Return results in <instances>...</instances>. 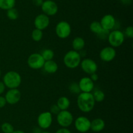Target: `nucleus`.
<instances>
[{
	"label": "nucleus",
	"instance_id": "obj_10",
	"mask_svg": "<svg viewBox=\"0 0 133 133\" xmlns=\"http://www.w3.org/2000/svg\"><path fill=\"white\" fill-rule=\"evenodd\" d=\"M43 13L48 16H53L58 13V7L57 4L52 0H45L44 1L41 6Z\"/></svg>",
	"mask_w": 133,
	"mask_h": 133
},
{
	"label": "nucleus",
	"instance_id": "obj_8",
	"mask_svg": "<svg viewBox=\"0 0 133 133\" xmlns=\"http://www.w3.org/2000/svg\"><path fill=\"white\" fill-rule=\"evenodd\" d=\"M53 123V115L49 111L42 112L37 117V123L41 129H48Z\"/></svg>",
	"mask_w": 133,
	"mask_h": 133
},
{
	"label": "nucleus",
	"instance_id": "obj_6",
	"mask_svg": "<svg viewBox=\"0 0 133 133\" xmlns=\"http://www.w3.org/2000/svg\"><path fill=\"white\" fill-rule=\"evenodd\" d=\"M55 33L60 39H66L69 37L71 33V26L66 21H61L56 25Z\"/></svg>",
	"mask_w": 133,
	"mask_h": 133
},
{
	"label": "nucleus",
	"instance_id": "obj_33",
	"mask_svg": "<svg viewBox=\"0 0 133 133\" xmlns=\"http://www.w3.org/2000/svg\"><path fill=\"white\" fill-rule=\"evenodd\" d=\"M55 133H71V131L69 130L68 128H61V129H58L57 131L55 132Z\"/></svg>",
	"mask_w": 133,
	"mask_h": 133
},
{
	"label": "nucleus",
	"instance_id": "obj_5",
	"mask_svg": "<svg viewBox=\"0 0 133 133\" xmlns=\"http://www.w3.org/2000/svg\"><path fill=\"white\" fill-rule=\"evenodd\" d=\"M57 121L61 127L68 128L74 122V116L68 110H61L57 115Z\"/></svg>",
	"mask_w": 133,
	"mask_h": 133
},
{
	"label": "nucleus",
	"instance_id": "obj_16",
	"mask_svg": "<svg viewBox=\"0 0 133 133\" xmlns=\"http://www.w3.org/2000/svg\"><path fill=\"white\" fill-rule=\"evenodd\" d=\"M81 91L84 93H91L94 88V82L90 77H83L78 82Z\"/></svg>",
	"mask_w": 133,
	"mask_h": 133
},
{
	"label": "nucleus",
	"instance_id": "obj_34",
	"mask_svg": "<svg viewBox=\"0 0 133 133\" xmlns=\"http://www.w3.org/2000/svg\"><path fill=\"white\" fill-rule=\"evenodd\" d=\"M43 2H44V0H32V3L36 7H41Z\"/></svg>",
	"mask_w": 133,
	"mask_h": 133
},
{
	"label": "nucleus",
	"instance_id": "obj_11",
	"mask_svg": "<svg viewBox=\"0 0 133 133\" xmlns=\"http://www.w3.org/2000/svg\"><path fill=\"white\" fill-rule=\"evenodd\" d=\"M81 67L82 70L88 74H92L97 72L98 66L94 60L90 58H85L81 61Z\"/></svg>",
	"mask_w": 133,
	"mask_h": 133
},
{
	"label": "nucleus",
	"instance_id": "obj_27",
	"mask_svg": "<svg viewBox=\"0 0 133 133\" xmlns=\"http://www.w3.org/2000/svg\"><path fill=\"white\" fill-rule=\"evenodd\" d=\"M1 129L3 133H12L14 130L13 125L8 122L3 123L1 126Z\"/></svg>",
	"mask_w": 133,
	"mask_h": 133
},
{
	"label": "nucleus",
	"instance_id": "obj_15",
	"mask_svg": "<svg viewBox=\"0 0 133 133\" xmlns=\"http://www.w3.org/2000/svg\"><path fill=\"white\" fill-rule=\"evenodd\" d=\"M49 23H50L49 17L44 13L36 16L34 20V25H35V28L38 29L42 31L45 29L49 26Z\"/></svg>",
	"mask_w": 133,
	"mask_h": 133
},
{
	"label": "nucleus",
	"instance_id": "obj_2",
	"mask_svg": "<svg viewBox=\"0 0 133 133\" xmlns=\"http://www.w3.org/2000/svg\"><path fill=\"white\" fill-rule=\"evenodd\" d=\"M81 55L77 51L69 50L63 57V62L65 66L70 69H76L80 65Z\"/></svg>",
	"mask_w": 133,
	"mask_h": 133
},
{
	"label": "nucleus",
	"instance_id": "obj_28",
	"mask_svg": "<svg viewBox=\"0 0 133 133\" xmlns=\"http://www.w3.org/2000/svg\"><path fill=\"white\" fill-rule=\"evenodd\" d=\"M69 89V91L73 94H78L79 95L80 93H81V91L80 88H79V83H76V82H72L71 83H70V86L68 87Z\"/></svg>",
	"mask_w": 133,
	"mask_h": 133
},
{
	"label": "nucleus",
	"instance_id": "obj_21",
	"mask_svg": "<svg viewBox=\"0 0 133 133\" xmlns=\"http://www.w3.org/2000/svg\"><path fill=\"white\" fill-rule=\"evenodd\" d=\"M16 0H0V9L7 10L14 7Z\"/></svg>",
	"mask_w": 133,
	"mask_h": 133
},
{
	"label": "nucleus",
	"instance_id": "obj_18",
	"mask_svg": "<svg viewBox=\"0 0 133 133\" xmlns=\"http://www.w3.org/2000/svg\"><path fill=\"white\" fill-rule=\"evenodd\" d=\"M44 70L47 73L49 74H54L58 70V64L54 61V60H49V61H45L44 63V65L43 66Z\"/></svg>",
	"mask_w": 133,
	"mask_h": 133
},
{
	"label": "nucleus",
	"instance_id": "obj_7",
	"mask_svg": "<svg viewBox=\"0 0 133 133\" xmlns=\"http://www.w3.org/2000/svg\"><path fill=\"white\" fill-rule=\"evenodd\" d=\"M27 62V65L31 69L38 70L43 68L45 60L42 56L41 53H33L29 56Z\"/></svg>",
	"mask_w": 133,
	"mask_h": 133
},
{
	"label": "nucleus",
	"instance_id": "obj_29",
	"mask_svg": "<svg viewBox=\"0 0 133 133\" xmlns=\"http://www.w3.org/2000/svg\"><path fill=\"white\" fill-rule=\"evenodd\" d=\"M124 33L125 37H127L130 38V39H132L133 38V27L132 26H128V27H126V29H125Z\"/></svg>",
	"mask_w": 133,
	"mask_h": 133
},
{
	"label": "nucleus",
	"instance_id": "obj_30",
	"mask_svg": "<svg viewBox=\"0 0 133 133\" xmlns=\"http://www.w3.org/2000/svg\"><path fill=\"white\" fill-rule=\"evenodd\" d=\"M109 32H110V31H107V30H105V29H103V31H101L100 33H99L98 35H97L99 39H101V40H105L107 39L108 36H109Z\"/></svg>",
	"mask_w": 133,
	"mask_h": 133
},
{
	"label": "nucleus",
	"instance_id": "obj_3",
	"mask_svg": "<svg viewBox=\"0 0 133 133\" xmlns=\"http://www.w3.org/2000/svg\"><path fill=\"white\" fill-rule=\"evenodd\" d=\"M3 82L9 89H17L22 83V76L16 71L10 70L5 73L3 78Z\"/></svg>",
	"mask_w": 133,
	"mask_h": 133
},
{
	"label": "nucleus",
	"instance_id": "obj_36",
	"mask_svg": "<svg viewBox=\"0 0 133 133\" xmlns=\"http://www.w3.org/2000/svg\"><path fill=\"white\" fill-rule=\"evenodd\" d=\"M5 88H6V86L4 84L3 82H0V95H1L5 92Z\"/></svg>",
	"mask_w": 133,
	"mask_h": 133
},
{
	"label": "nucleus",
	"instance_id": "obj_9",
	"mask_svg": "<svg viewBox=\"0 0 133 133\" xmlns=\"http://www.w3.org/2000/svg\"><path fill=\"white\" fill-rule=\"evenodd\" d=\"M91 121L86 116H79L74 121L75 128L77 131L81 133L87 132L90 130Z\"/></svg>",
	"mask_w": 133,
	"mask_h": 133
},
{
	"label": "nucleus",
	"instance_id": "obj_40",
	"mask_svg": "<svg viewBox=\"0 0 133 133\" xmlns=\"http://www.w3.org/2000/svg\"><path fill=\"white\" fill-rule=\"evenodd\" d=\"M41 133H51V132H49L48 131H42Z\"/></svg>",
	"mask_w": 133,
	"mask_h": 133
},
{
	"label": "nucleus",
	"instance_id": "obj_17",
	"mask_svg": "<svg viewBox=\"0 0 133 133\" xmlns=\"http://www.w3.org/2000/svg\"><path fill=\"white\" fill-rule=\"evenodd\" d=\"M105 122L103 119L96 118L91 121L90 130L95 132H101L105 129Z\"/></svg>",
	"mask_w": 133,
	"mask_h": 133
},
{
	"label": "nucleus",
	"instance_id": "obj_31",
	"mask_svg": "<svg viewBox=\"0 0 133 133\" xmlns=\"http://www.w3.org/2000/svg\"><path fill=\"white\" fill-rule=\"evenodd\" d=\"M61 110H60V108H58V106L57 105V104H53V105L51 106L50 107V113H51L52 115L54 114V115H57L58 113H59L60 112H61Z\"/></svg>",
	"mask_w": 133,
	"mask_h": 133
},
{
	"label": "nucleus",
	"instance_id": "obj_14",
	"mask_svg": "<svg viewBox=\"0 0 133 133\" xmlns=\"http://www.w3.org/2000/svg\"><path fill=\"white\" fill-rule=\"evenodd\" d=\"M99 22L102 26L103 29L109 31L114 29L116 24V21L115 18H114V16L110 14L104 15Z\"/></svg>",
	"mask_w": 133,
	"mask_h": 133
},
{
	"label": "nucleus",
	"instance_id": "obj_12",
	"mask_svg": "<svg viewBox=\"0 0 133 133\" xmlns=\"http://www.w3.org/2000/svg\"><path fill=\"white\" fill-rule=\"evenodd\" d=\"M21 92L18 88L9 89L5 94V98L6 103L10 105H14L19 102L21 99Z\"/></svg>",
	"mask_w": 133,
	"mask_h": 133
},
{
	"label": "nucleus",
	"instance_id": "obj_25",
	"mask_svg": "<svg viewBox=\"0 0 133 133\" xmlns=\"http://www.w3.org/2000/svg\"><path fill=\"white\" fill-rule=\"evenodd\" d=\"M6 16L10 20H16L19 17V12L14 7L6 10Z\"/></svg>",
	"mask_w": 133,
	"mask_h": 133
},
{
	"label": "nucleus",
	"instance_id": "obj_39",
	"mask_svg": "<svg viewBox=\"0 0 133 133\" xmlns=\"http://www.w3.org/2000/svg\"><path fill=\"white\" fill-rule=\"evenodd\" d=\"M12 133H25L24 131L21 130H14V131L12 132Z\"/></svg>",
	"mask_w": 133,
	"mask_h": 133
},
{
	"label": "nucleus",
	"instance_id": "obj_32",
	"mask_svg": "<svg viewBox=\"0 0 133 133\" xmlns=\"http://www.w3.org/2000/svg\"><path fill=\"white\" fill-rule=\"evenodd\" d=\"M7 104L5 99V96L0 95V108H2L5 106V105Z\"/></svg>",
	"mask_w": 133,
	"mask_h": 133
},
{
	"label": "nucleus",
	"instance_id": "obj_42",
	"mask_svg": "<svg viewBox=\"0 0 133 133\" xmlns=\"http://www.w3.org/2000/svg\"><path fill=\"white\" fill-rule=\"evenodd\" d=\"M120 1H121V0H120Z\"/></svg>",
	"mask_w": 133,
	"mask_h": 133
},
{
	"label": "nucleus",
	"instance_id": "obj_26",
	"mask_svg": "<svg viewBox=\"0 0 133 133\" xmlns=\"http://www.w3.org/2000/svg\"><path fill=\"white\" fill-rule=\"evenodd\" d=\"M42 56L43 57L45 61H49V60H52L55 56V53L53 50L49 48L44 50L41 53Z\"/></svg>",
	"mask_w": 133,
	"mask_h": 133
},
{
	"label": "nucleus",
	"instance_id": "obj_13",
	"mask_svg": "<svg viewBox=\"0 0 133 133\" xmlns=\"http://www.w3.org/2000/svg\"><path fill=\"white\" fill-rule=\"evenodd\" d=\"M116 56V51L112 46H107L103 48L99 52V57L104 62H110Z\"/></svg>",
	"mask_w": 133,
	"mask_h": 133
},
{
	"label": "nucleus",
	"instance_id": "obj_35",
	"mask_svg": "<svg viewBox=\"0 0 133 133\" xmlns=\"http://www.w3.org/2000/svg\"><path fill=\"white\" fill-rule=\"evenodd\" d=\"M90 79L92 80L94 82H96V81L98 80V79H99L98 74H97L96 72L93 73V74H90Z\"/></svg>",
	"mask_w": 133,
	"mask_h": 133
},
{
	"label": "nucleus",
	"instance_id": "obj_24",
	"mask_svg": "<svg viewBox=\"0 0 133 133\" xmlns=\"http://www.w3.org/2000/svg\"><path fill=\"white\" fill-rule=\"evenodd\" d=\"M43 31L38 29H34L31 33V37L32 39L35 42H40L43 38Z\"/></svg>",
	"mask_w": 133,
	"mask_h": 133
},
{
	"label": "nucleus",
	"instance_id": "obj_20",
	"mask_svg": "<svg viewBox=\"0 0 133 133\" xmlns=\"http://www.w3.org/2000/svg\"><path fill=\"white\" fill-rule=\"evenodd\" d=\"M57 105L61 110H67L70 106V100L67 96H62L58 98Z\"/></svg>",
	"mask_w": 133,
	"mask_h": 133
},
{
	"label": "nucleus",
	"instance_id": "obj_22",
	"mask_svg": "<svg viewBox=\"0 0 133 133\" xmlns=\"http://www.w3.org/2000/svg\"><path fill=\"white\" fill-rule=\"evenodd\" d=\"M103 29L99 22L94 21L90 24V30L96 35H98L99 33H100L103 31Z\"/></svg>",
	"mask_w": 133,
	"mask_h": 133
},
{
	"label": "nucleus",
	"instance_id": "obj_37",
	"mask_svg": "<svg viewBox=\"0 0 133 133\" xmlns=\"http://www.w3.org/2000/svg\"><path fill=\"white\" fill-rule=\"evenodd\" d=\"M42 129L40 127H36L34 128L33 130H32V133H41L42 132Z\"/></svg>",
	"mask_w": 133,
	"mask_h": 133
},
{
	"label": "nucleus",
	"instance_id": "obj_41",
	"mask_svg": "<svg viewBox=\"0 0 133 133\" xmlns=\"http://www.w3.org/2000/svg\"><path fill=\"white\" fill-rule=\"evenodd\" d=\"M1 70H0V77H1Z\"/></svg>",
	"mask_w": 133,
	"mask_h": 133
},
{
	"label": "nucleus",
	"instance_id": "obj_23",
	"mask_svg": "<svg viewBox=\"0 0 133 133\" xmlns=\"http://www.w3.org/2000/svg\"><path fill=\"white\" fill-rule=\"evenodd\" d=\"M92 94L93 95L95 101L97 102H101L103 101L105 98V93L101 89L94 90Z\"/></svg>",
	"mask_w": 133,
	"mask_h": 133
},
{
	"label": "nucleus",
	"instance_id": "obj_38",
	"mask_svg": "<svg viewBox=\"0 0 133 133\" xmlns=\"http://www.w3.org/2000/svg\"><path fill=\"white\" fill-rule=\"evenodd\" d=\"M122 1V3H123L125 5H129L131 3V0H121Z\"/></svg>",
	"mask_w": 133,
	"mask_h": 133
},
{
	"label": "nucleus",
	"instance_id": "obj_1",
	"mask_svg": "<svg viewBox=\"0 0 133 133\" xmlns=\"http://www.w3.org/2000/svg\"><path fill=\"white\" fill-rule=\"evenodd\" d=\"M77 104L79 109L84 113H88L93 110L96 101L92 93L81 92L79 94L77 99Z\"/></svg>",
	"mask_w": 133,
	"mask_h": 133
},
{
	"label": "nucleus",
	"instance_id": "obj_4",
	"mask_svg": "<svg viewBox=\"0 0 133 133\" xmlns=\"http://www.w3.org/2000/svg\"><path fill=\"white\" fill-rule=\"evenodd\" d=\"M107 40L110 46L114 48L119 47L124 43V33L119 29H113L109 32Z\"/></svg>",
	"mask_w": 133,
	"mask_h": 133
},
{
	"label": "nucleus",
	"instance_id": "obj_19",
	"mask_svg": "<svg viewBox=\"0 0 133 133\" xmlns=\"http://www.w3.org/2000/svg\"><path fill=\"white\" fill-rule=\"evenodd\" d=\"M84 46H85V40L83 38L81 37H77L74 38L72 41V47L74 50L79 52L83 50Z\"/></svg>",
	"mask_w": 133,
	"mask_h": 133
}]
</instances>
